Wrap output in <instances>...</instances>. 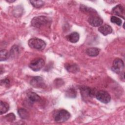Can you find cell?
<instances>
[{
    "label": "cell",
    "instance_id": "cell-1",
    "mask_svg": "<svg viewBox=\"0 0 125 125\" xmlns=\"http://www.w3.org/2000/svg\"><path fill=\"white\" fill-rule=\"evenodd\" d=\"M50 22L49 19L44 16H40L34 17L31 21V24L36 28H40L48 24Z\"/></svg>",
    "mask_w": 125,
    "mask_h": 125
},
{
    "label": "cell",
    "instance_id": "cell-2",
    "mask_svg": "<svg viewBox=\"0 0 125 125\" xmlns=\"http://www.w3.org/2000/svg\"><path fill=\"white\" fill-rule=\"evenodd\" d=\"M28 44L31 48L38 50H42L46 46V43L44 41L37 38L29 39Z\"/></svg>",
    "mask_w": 125,
    "mask_h": 125
},
{
    "label": "cell",
    "instance_id": "cell-3",
    "mask_svg": "<svg viewBox=\"0 0 125 125\" xmlns=\"http://www.w3.org/2000/svg\"><path fill=\"white\" fill-rule=\"evenodd\" d=\"M80 92L83 100L85 101H88L95 95L94 90L86 86H82L80 88Z\"/></svg>",
    "mask_w": 125,
    "mask_h": 125
},
{
    "label": "cell",
    "instance_id": "cell-4",
    "mask_svg": "<svg viewBox=\"0 0 125 125\" xmlns=\"http://www.w3.org/2000/svg\"><path fill=\"white\" fill-rule=\"evenodd\" d=\"M70 117V114L65 109H60L55 114L54 120L57 123H62L68 120Z\"/></svg>",
    "mask_w": 125,
    "mask_h": 125
},
{
    "label": "cell",
    "instance_id": "cell-5",
    "mask_svg": "<svg viewBox=\"0 0 125 125\" xmlns=\"http://www.w3.org/2000/svg\"><path fill=\"white\" fill-rule=\"evenodd\" d=\"M45 62L42 58H37L32 60L29 64V67L34 71L40 70L44 65Z\"/></svg>",
    "mask_w": 125,
    "mask_h": 125
},
{
    "label": "cell",
    "instance_id": "cell-6",
    "mask_svg": "<svg viewBox=\"0 0 125 125\" xmlns=\"http://www.w3.org/2000/svg\"><path fill=\"white\" fill-rule=\"evenodd\" d=\"M124 69V63L123 60L120 58L115 59L113 62L112 70L117 74H120L123 72Z\"/></svg>",
    "mask_w": 125,
    "mask_h": 125
},
{
    "label": "cell",
    "instance_id": "cell-7",
    "mask_svg": "<svg viewBox=\"0 0 125 125\" xmlns=\"http://www.w3.org/2000/svg\"><path fill=\"white\" fill-rule=\"evenodd\" d=\"M96 99L101 102L104 104L108 103L111 100L109 94L106 91L100 90L95 94Z\"/></svg>",
    "mask_w": 125,
    "mask_h": 125
},
{
    "label": "cell",
    "instance_id": "cell-8",
    "mask_svg": "<svg viewBox=\"0 0 125 125\" xmlns=\"http://www.w3.org/2000/svg\"><path fill=\"white\" fill-rule=\"evenodd\" d=\"M30 84L35 88H44L46 86L45 83L42 78L40 76L32 77L30 82Z\"/></svg>",
    "mask_w": 125,
    "mask_h": 125
},
{
    "label": "cell",
    "instance_id": "cell-9",
    "mask_svg": "<svg viewBox=\"0 0 125 125\" xmlns=\"http://www.w3.org/2000/svg\"><path fill=\"white\" fill-rule=\"evenodd\" d=\"M88 22L92 26L98 27L102 25L103 23V20L100 17L97 15H93L89 17Z\"/></svg>",
    "mask_w": 125,
    "mask_h": 125
},
{
    "label": "cell",
    "instance_id": "cell-10",
    "mask_svg": "<svg viewBox=\"0 0 125 125\" xmlns=\"http://www.w3.org/2000/svg\"><path fill=\"white\" fill-rule=\"evenodd\" d=\"M64 66L66 70L70 73H76L80 70L79 66L76 63L67 62L65 64Z\"/></svg>",
    "mask_w": 125,
    "mask_h": 125
},
{
    "label": "cell",
    "instance_id": "cell-11",
    "mask_svg": "<svg viewBox=\"0 0 125 125\" xmlns=\"http://www.w3.org/2000/svg\"><path fill=\"white\" fill-rule=\"evenodd\" d=\"M112 12L114 15L124 19V9L121 4H118L113 7Z\"/></svg>",
    "mask_w": 125,
    "mask_h": 125
},
{
    "label": "cell",
    "instance_id": "cell-12",
    "mask_svg": "<svg viewBox=\"0 0 125 125\" xmlns=\"http://www.w3.org/2000/svg\"><path fill=\"white\" fill-rule=\"evenodd\" d=\"M98 31L103 35L106 36L109 34H111L113 30L110 25L108 24H104L100 26L98 28Z\"/></svg>",
    "mask_w": 125,
    "mask_h": 125
},
{
    "label": "cell",
    "instance_id": "cell-13",
    "mask_svg": "<svg viewBox=\"0 0 125 125\" xmlns=\"http://www.w3.org/2000/svg\"><path fill=\"white\" fill-rule=\"evenodd\" d=\"M66 38L69 42L72 43H76L79 41L80 36L78 32H73L67 35Z\"/></svg>",
    "mask_w": 125,
    "mask_h": 125
},
{
    "label": "cell",
    "instance_id": "cell-14",
    "mask_svg": "<svg viewBox=\"0 0 125 125\" xmlns=\"http://www.w3.org/2000/svg\"><path fill=\"white\" fill-rule=\"evenodd\" d=\"M27 98L31 103H34L41 100V97L36 93L30 92L27 94Z\"/></svg>",
    "mask_w": 125,
    "mask_h": 125
},
{
    "label": "cell",
    "instance_id": "cell-15",
    "mask_svg": "<svg viewBox=\"0 0 125 125\" xmlns=\"http://www.w3.org/2000/svg\"><path fill=\"white\" fill-rule=\"evenodd\" d=\"M100 49L97 47H90L87 48L85 52L87 55L90 57H96L98 56L100 53Z\"/></svg>",
    "mask_w": 125,
    "mask_h": 125
},
{
    "label": "cell",
    "instance_id": "cell-16",
    "mask_svg": "<svg viewBox=\"0 0 125 125\" xmlns=\"http://www.w3.org/2000/svg\"><path fill=\"white\" fill-rule=\"evenodd\" d=\"M80 9L83 13L86 14H90V16L97 14V12L94 9L90 7H88L84 5L81 4L80 5Z\"/></svg>",
    "mask_w": 125,
    "mask_h": 125
},
{
    "label": "cell",
    "instance_id": "cell-17",
    "mask_svg": "<svg viewBox=\"0 0 125 125\" xmlns=\"http://www.w3.org/2000/svg\"><path fill=\"white\" fill-rule=\"evenodd\" d=\"M9 109V104L2 101L0 102V113L1 115L7 112Z\"/></svg>",
    "mask_w": 125,
    "mask_h": 125
},
{
    "label": "cell",
    "instance_id": "cell-18",
    "mask_svg": "<svg viewBox=\"0 0 125 125\" xmlns=\"http://www.w3.org/2000/svg\"><path fill=\"white\" fill-rule=\"evenodd\" d=\"M18 113L22 119H26L29 117V114L27 111L24 108L19 109L18 110Z\"/></svg>",
    "mask_w": 125,
    "mask_h": 125
},
{
    "label": "cell",
    "instance_id": "cell-19",
    "mask_svg": "<svg viewBox=\"0 0 125 125\" xmlns=\"http://www.w3.org/2000/svg\"><path fill=\"white\" fill-rule=\"evenodd\" d=\"M65 95L67 97L69 98H75L77 95V92L75 89L70 88L66 91Z\"/></svg>",
    "mask_w": 125,
    "mask_h": 125
},
{
    "label": "cell",
    "instance_id": "cell-20",
    "mask_svg": "<svg viewBox=\"0 0 125 125\" xmlns=\"http://www.w3.org/2000/svg\"><path fill=\"white\" fill-rule=\"evenodd\" d=\"M10 54H9L8 51L6 49H2L0 50V61H4L6 60L9 56Z\"/></svg>",
    "mask_w": 125,
    "mask_h": 125
},
{
    "label": "cell",
    "instance_id": "cell-21",
    "mask_svg": "<svg viewBox=\"0 0 125 125\" xmlns=\"http://www.w3.org/2000/svg\"><path fill=\"white\" fill-rule=\"evenodd\" d=\"M30 3L33 6V7L36 8H40L42 7L44 4V1L42 0H30L29 1Z\"/></svg>",
    "mask_w": 125,
    "mask_h": 125
},
{
    "label": "cell",
    "instance_id": "cell-22",
    "mask_svg": "<svg viewBox=\"0 0 125 125\" xmlns=\"http://www.w3.org/2000/svg\"><path fill=\"white\" fill-rule=\"evenodd\" d=\"M110 21L112 23H114L119 26H121L122 25V20L120 18H118L117 17L112 16L110 18Z\"/></svg>",
    "mask_w": 125,
    "mask_h": 125
},
{
    "label": "cell",
    "instance_id": "cell-23",
    "mask_svg": "<svg viewBox=\"0 0 125 125\" xmlns=\"http://www.w3.org/2000/svg\"><path fill=\"white\" fill-rule=\"evenodd\" d=\"M4 119L6 120V121L12 122L16 120V116L13 113H10L6 116H4Z\"/></svg>",
    "mask_w": 125,
    "mask_h": 125
},
{
    "label": "cell",
    "instance_id": "cell-24",
    "mask_svg": "<svg viewBox=\"0 0 125 125\" xmlns=\"http://www.w3.org/2000/svg\"><path fill=\"white\" fill-rule=\"evenodd\" d=\"M19 52L18 46L17 45H14L11 50V55H15Z\"/></svg>",
    "mask_w": 125,
    "mask_h": 125
},
{
    "label": "cell",
    "instance_id": "cell-25",
    "mask_svg": "<svg viewBox=\"0 0 125 125\" xmlns=\"http://www.w3.org/2000/svg\"><path fill=\"white\" fill-rule=\"evenodd\" d=\"M9 83V81L8 79H5L3 80H1V83H4V84H8Z\"/></svg>",
    "mask_w": 125,
    "mask_h": 125
},
{
    "label": "cell",
    "instance_id": "cell-26",
    "mask_svg": "<svg viewBox=\"0 0 125 125\" xmlns=\"http://www.w3.org/2000/svg\"><path fill=\"white\" fill-rule=\"evenodd\" d=\"M6 1L8 2H13L15 1V0H6Z\"/></svg>",
    "mask_w": 125,
    "mask_h": 125
}]
</instances>
